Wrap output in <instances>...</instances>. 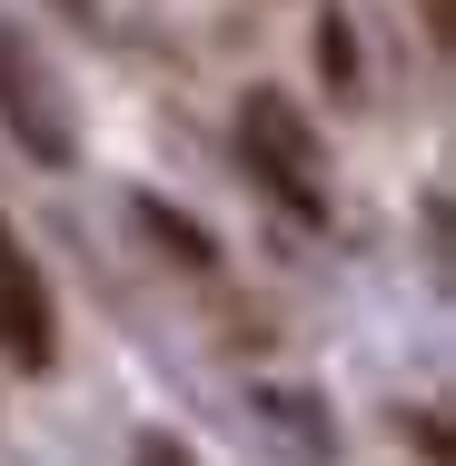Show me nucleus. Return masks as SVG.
Wrapping results in <instances>:
<instances>
[{
  "label": "nucleus",
  "instance_id": "nucleus-2",
  "mask_svg": "<svg viewBox=\"0 0 456 466\" xmlns=\"http://www.w3.org/2000/svg\"><path fill=\"white\" fill-rule=\"evenodd\" d=\"M50 348H60V328H50V288H40V268L20 258V238L0 228V358L10 368H50Z\"/></svg>",
  "mask_w": 456,
  "mask_h": 466
},
{
  "label": "nucleus",
  "instance_id": "nucleus-1",
  "mask_svg": "<svg viewBox=\"0 0 456 466\" xmlns=\"http://www.w3.org/2000/svg\"><path fill=\"white\" fill-rule=\"evenodd\" d=\"M238 149H248V169H258L298 218H318V208H328V159H318V129L298 119V99L248 90V109H238Z\"/></svg>",
  "mask_w": 456,
  "mask_h": 466
},
{
  "label": "nucleus",
  "instance_id": "nucleus-4",
  "mask_svg": "<svg viewBox=\"0 0 456 466\" xmlns=\"http://www.w3.org/2000/svg\"><path fill=\"white\" fill-rule=\"evenodd\" d=\"M139 228H149L159 248H179L188 268H208V258H218V248H208V228H198V218H179L169 198H139Z\"/></svg>",
  "mask_w": 456,
  "mask_h": 466
},
{
  "label": "nucleus",
  "instance_id": "nucleus-6",
  "mask_svg": "<svg viewBox=\"0 0 456 466\" xmlns=\"http://www.w3.org/2000/svg\"><path fill=\"white\" fill-rule=\"evenodd\" d=\"M139 466H198V457H188L179 437H139Z\"/></svg>",
  "mask_w": 456,
  "mask_h": 466
},
{
  "label": "nucleus",
  "instance_id": "nucleus-3",
  "mask_svg": "<svg viewBox=\"0 0 456 466\" xmlns=\"http://www.w3.org/2000/svg\"><path fill=\"white\" fill-rule=\"evenodd\" d=\"M0 109H10V129H20L40 159H70V119H60V90H50V70L30 60V40H10V30H0Z\"/></svg>",
  "mask_w": 456,
  "mask_h": 466
},
{
  "label": "nucleus",
  "instance_id": "nucleus-5",
  "mask_svg": "<svg viewBox=\"0 0 456 466\" xmlns=\"http://www.w3.org/2000/svg\"><path fill=\"white\" fill-rule=\"evenodd\" d=\"M318 70H328V80H348V70H358V40H348V20H338V10L318 20Z\"/></svg>",
  "mask_w": 456,
  "mask_h": 466
}]
</instances>
